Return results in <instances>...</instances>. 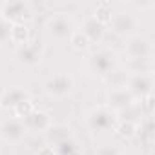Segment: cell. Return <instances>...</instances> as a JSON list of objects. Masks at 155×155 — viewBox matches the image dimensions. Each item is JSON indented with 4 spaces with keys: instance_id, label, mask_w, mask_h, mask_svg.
<instances>
[{
    "instance_id": "cell-29",
    "label": "cell",
    "mask_w": 155,
    "mask_h": 155,
    "mask_svg": "<svg viewBox=\"0 0 155 155\" xmlns=\"http://www.w3.org/2000/svg\"><path fill=\"white\" fill-rule=\"evenodd\" d=\"M119 155H124V153H119Z\"/></svg>"
},
{
    "instance_id": "cell-7",
    "label": "cell",
    "mask_w": 155,
    "mask_h": 155,
    "mask_svg": "<svg viewBox=\"0 0 155 155\" xmlns=\"http://www.w3.org/2000/svg\"><path fill=\"white\" fill-rule=\"evenodd\" d=\"M124 88L133 95L135 101L146 95H153L155 75L153 73H128L124 81Z\"/></svg>"
},
{
    "instance_id": "cell-10",
    "label": "cell",
    "mask_w": 155,
    "mask_h": 155,
    "mask_svg": "<svg viewBox=\"0 0 155 155\" xmlns=\"http://www.w3.org/2000/svg\"><path fill=\"white\" fill-rule=\"evenodd\" d=\"M135 99H133V95L124 88V84L122 86H113L108 93H106V106L108 108H111L117 115L119 113H122V111H126V110H130L131 106H135Z\"/></svg>"
},
{
    "instance_id": "cell-13",
    "label": "cell",
    "mask_w": 155,
    "mask_h": 155,
    "mask_svg": "<svg viewBox=\"0 0 155 155\" xmlns=\"http://www.w3.org/2000/svg\"><path fill=\"white\" fill-rule=\"evenodd\" d=\"M24 126L28 131H35V133H46L51 124H53V119L49 115V111L46 110H35L33 113H29L24 120Z\"/></svg>"
},
{
    "instance_id": "cell-28",
    "label": "cell",
    "mask_w": 155,
    "mask_h": 155,
    "mask_svg": "<svg viewBox=\"0 0 155 155\" xmlns=\"http://www.w3.org/2000/svg\"><path fill=\"white\" fill-rule=\"evenodd\" d=\"M135 8H139V9H148V8H153V2L150 0V2H131Z\"/></svg>"
},
{
    "instance_id": "cell-2",
    "label": "cell",
    "mask_w": 155,
    "mask_h": 155,
    "mask_svg": "<svg viewBox=\"0 0 155 155\" xmlns=\"http://www.w3.org/2000/svg\"><path fill=\"white\" fill-rule=\"evenodd\" d=\"M117 55L108 49V48H101V49H95L91 51L88 57H86V68L91 75L95 77H101V79H106L111 73H115V68H117Z\"/></svg>"
},
{
    "instance_id": "cell-16",
    "label": "cell",
    "mask_w": 155,
    "mask_h": 155,
    "mask_svg": "<svg viewBox=\"0 0 155 155\" xmlns=\"http://www.w3.org/2000/svg\"><path fill=\"white\" fill-rule=\"evenodd\" d=\"M31 40V33L28 24H11V31H9V42H13L15 46H24Z\"/></svg>"
},
{
    "instance_id": "cell-8",
    "label": "cell",
    "mask_w": 155,
    "mask_h": 155,
    "mask_svg": "<svg viewBox=\"0 0 155 155\" xmlns=\"http://www.w3.org/2000/svg\"><path fill=\"white\" fill-rule=\"evenodd\" d=\"M124 53H126V58L153 60V44H151V40L148 37H144L140 33H135V35L126 38Z\"/></svg>"
},
{
    "instance_id": "cell-14",
    "label": "cell",
    "mask_w": 155,
    "mask_h": 155,
    "mask_svg": "<svg viewBox=\"0 0 155 155\" xmlns=\"http://www.w3.org/2000/svg\"><path fill=\"white\" fill-rule=\"evenodd\" d=\"M81 31H82V33L88 37V40L93 44V42H101V40H102L104 31H106V26H102L93 15H88V17L82 20Z\"/></svg>"
},
{
    "instance_id": "cell-1",
    "label": "cell",
    "mask_w": 155,
    "mask_h": 155,
    "mask_svg": "<svg viewBox=\"0 0 155 155\" xmlns=\"http://www.w3.org/2000/svg\"><path fill=\"white\" fill-rule=\"evenodd\" d=\"M119 122V115L108 108L106 104H99L90 108L84 113V124L90 131L99 133V131H115V126Z\"/></svg>"
},
{
    "instance_id": "cell-12",
    "label": "cell",
    "mask_w": 155,
    "mask_h": 155,
    "mask_svg": "<svg viewBox=\"0 0 155 155\" xmlns=\"http://www.w3.org/2000/svg\"><path fill=\"white\" fill-rule=\"evenodd\" d=\"M26 99H31L28 88L18 86V84L8 86L2 93H0V108H2V110H11V111H13V108H15L18 102L26 101Z\"/></svg>"
},
{
    "instance_id": "cell-21",
    "label": "cell",
    "mask_w": 155,
    "mask_h": 155,
    "mask_svg": "<svg viewBox=\"0 0 155 155\" xmlns=\"http://www.w3.org/2000/svg\"><path fill=\"white\" fill-rule=\"evenodd\" d=\"M37 108H35V102H33V99H26V101H22V102H18L15 108H13V113H15V117L17 119H20V120H24L29 113H33Z\"/></svg>"
},
{
    "instance_id": "cell-20",
    "label": "cell",
    "mask_w": 155,
    "mask_h": 155,
    "mask_svg": "<svg viewBox=\"0 0 155 155\" xmlns=\"http://www.w3.org/2000/svg\"><path fill=\"white\" fill-rule=\"evenodd\" d=\"M69 44H71V48H73L75 51H86V49H90V46H91V42L88 40V37H86L81 29H75V31L71 33Z\"/></svg>"
},
{
    "instance_id": "cell-15",
    "label": "cell",
    "mask_w": 155,
    "mask_h": 155,
    "mask_svg": "<svg viewBox=\"0 0 155 155\" xmlns=\"http://www.w3.org/2000/svg\"><path fill=\"white\" fill-rule=\"evenodd\" d=\"M44 135H46L49 146H57V144H60V142H64V140L75 137L71 126H68V124H51V128H49Z\"/></svg>"
},
{
    "instance_id": "cell-9",
    "label": "cell",
    "mask_w": 155,
    "mask_h": 155,
    "mask_svg": "<svg viewBox=\"0 0 155 155\" xmlns=\"http://www.w3.org/2000/svg\"><path fill=\"white\" fill-rule=\"evenodd\" d=\"M139 24H140V20H139V17L133 11H117V13H113V17H111L108 26H110V29L115 35L128 38V37L137 33Z\"/></svg>"
},
{
    "instance_id": "cell-6",
    "label": "cell",
    "mask_w": 155,
    "mask_h": 155,
    "mask_svg": "<svg viewBox=\"0 0 155 155\" xmlns=\"http://www.w3.org/2000/svg\"><path fill=\"white\" fill-rule=\"evenodd\" d=\"M44 44L38 40H29L24 46H17L13 51V60L24 68H35L42 62L44 58Z\"/></svg>"
},
{
    "instance_id": "cell-18",
    "label": "cell",
    "mask_w": 155,
    "mask_h": 155,
    "mask_svg": "<svg viewBox=\"0 0 155 155\" xmlns=\"http://www.w3.org/2000/svg\"><path fill=\"white\" fill-rule=\"evenodd\" d=\"M137 124H139V122L119 119V122H117V126H115V133H117L120 139H133V137L137 135Z\"/></svg>"
},
{
    "instance_id": "cell-4",
    "label": "cell",
    "mask_w": 155,
    "mask_h": 155,
    "mask_svg": "<svg viewBox=\"0 0 155 155\" xmlns=\"http://www.w3.org/2000/svg\"><path fill=\"white\" fill-rule=\"evenodd\" d=\"M77 29V24H75V18L71 13L68 11H57L53 13L48 20H46V31L48 35L57 40V42H64V40H69L71 33Z\"/></svg>"
},
{
    "instance_id": "cell-26",
    "label": "cell",
    "mask_w": 155,
    "mask_h": 155,
    "mask_svg": "<svg viewBox=\"0 0 155 155\" xmlns=\"http://www.w3.org/2000/svg\"><path fill=\"white\" fill-rule=\"evenodd\" d=\"M120 150L115 148V146H101L97 150V155H119Z\"/></svg>"
},
{
    "instance_id": "cell-24",
    "label": "cell",
    "mask_w": 155,
    "mask_h": 155,
    "mask_svg": "<svg viewBox=\"0 0 155 155\" xmlns=\"http://www.w3.org/2000/svg\"><path fill=\"white\" fill-rule=\"evenodd\" d=\"M137 108H139V111H140L142 117H151V115H153V108H155V99H153V95H146V97L139 99V101H137Z\"/></svg>"
},
{
    "instance_id": "cell-23",
    "label": "cell",
    "mask_w": 155,
    "mask_h": 155,
    "mask_svg": "<svg viewBox=\"0 0 155 155\" xmlns=\"http://www.w3.org/2000/svg\"><path fill=\"white\" fill-rule=\"evenodd\" d=\"M53 150H55L57 155H77V153H79V146H77L75 137L68 139V140H64V142H60L57 146H53Z\"/></svg>"
},
{
    "instance_id": "cell-22",
    "label": "cell",
    "mask_w": 155,
    "mask_h": 155,
    "mask_svg": "<svg viewBox=\"0 0 155 155\" xmlns=\"http://www.w3.org/2000/svg\"><path fill=\"white\" fill-rule=\"evenodd\" d=\"M137 135H140L146 140H151L153 137V117H142L137 124Z\"/></svg>"
},
{
    "instance_id": "cell-27",
    "label": "cell",
    "mask_w": 155,
    "mask_h": 155,
    "mask_svg": "<svg viewBox=\"0 0 155 155\" xmlns=\"http://www.w3.org/2000/svg\"><path fill=\"white\" fill-rule=\"evenodd\" d=\"M37 155H57V153H55L53 146H49V144H48V146H42V148L37 151Z\"/></svg>"
},
{
    "instance_id": "cell-11",
    "label": "cell",
    "mask_w": 155,
    "mask_h": 155,
    "mask_svg": "<svg viewBox=\"0 0 155 155\" xmlns=\"http://www.w3.org/2000/svg\"><path fill=\"white\" fill-rule=\"evenodd\" d=\"M28 130L24 126V122L17 117L6 119L0 122V140L6 144H18L24 140Z\"/></svg>"
},
{
    "instance_id": "cell-3",
    "label": "cell",
    "mask_w": 155,
    "mask_h": 155,
    "mask_svg": "<svg viewBox=\"0 0 155 155\" xmlns=\"http://www.w3.org/2000/svg\"><path fill=\"white\" fill-rule=\"evenodd\" d=\"M42 88L49 99H68L75 91V79L69 71L60 69L48 77Z\"/></svg>"
},
{
    "instance_id": "cell-19",
    "label": "cell",
    "mask_w": 155,
    "mask_h": 155,
    "mask_svg": "<svg viewBox=\"0 0 155 155\" xmlns=\"http://www.w3.org/2000/svg\"><path fill=\"white\" fill-rule=\"evenodd\" d=\"M128 73H153V60H126Z\"/></svg>"
},
{
    "instance_id": "cell-5",
    "label": "cell",
    "mask_w": 155,
    "mask_h": 155,
    "mask_svg": "<svg viewBox=\"0 0 155 155\" xmlns=\"http://www.w3.org/2000/svg\"><path fill=\"white\" fill-rule=\"evenodd\" d=\"M0 18L9 24H28L33 18V6L28 0H6L0 4Z\"/></svg>"
},
{
    "instance_id": "cell-25",
    "label": "cell",
    "mask_w": 155,
    "mask_h": 155,
    "mask_svg": "<svg viewBox=\"0 0 155 155\" xmlns=\"http://www.w3.org/2000/svg\"><path fill=\"white\" fill-rule=\"evenodd\" d=\"M9 31H11V24L0 18V48L9 42Z\"/></svg>"
},
{
    "instance_id": "cell-17",
    "label": "cell",
    "mask_w": 155,
    "mask_h": 155,
    "mask_svg": "<svg viewBox=\"0 0 155 155\" xmlns=\"http://www.w3.org/2000/svg\"><path fill=\"white\" fill-rule=\"evenodd\" d=\"M93 17L102 24V26H108L111 17H113V8L110 2H99L93 9Z\"/></svg>"
}]
</instances>
